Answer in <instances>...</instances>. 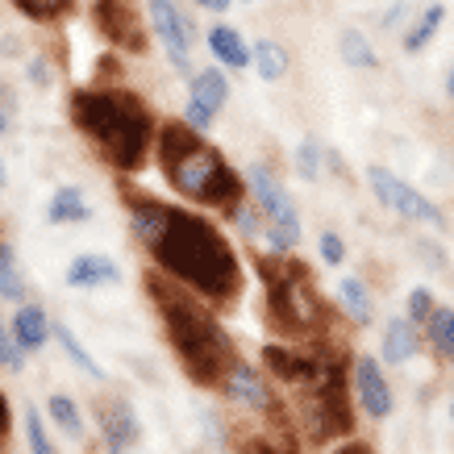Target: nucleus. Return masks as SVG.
<instances>
[{
    "label": "nucleus",
    "mask_w": 454,
    "mask_h": 454,
    "mask_svg": "<svg viewBox=\"0 0 454 454\" xmlns=\"http://www.w3.org/2000/svg\"><path fill=\"white\" fill-rule=\"evenodd\" d=\"M125 208H129V225L138 242L146 247L151 262L196 296H205L213 309L242 301V262H238L234 242L221 234L217 225L192 208L167 205L154 196H138L125 188Z\"/></svg>",
    "instance_id": "f257e3e1"
},
{
    "label": "nucleus",
    "mask_w": 454,
    "mask_h": 454,
    "mask_svg": "<svg viewBox=\"0 0 454 454\" xmlns=\"http://www.w3.org/2000/svg\"><path fill=\"white\" fill-rule=\"evenodd\" d=\"M262 367L271 372L292 404V421L313 446L346 438L355 429V384L346 375V355L330 342L267 346Z\"/></svg>",
    "instance_id": "f03ea898"
},
{
    "label": "nucleus",
    "mask_w": 454,
    "mask_h": 454,
    "mask_svg": "<svg viewBox=\"0 0 454 454\" xmlns=\"http://www.w3.org/2000/svg\"><path fill=\"white\" fill-rule=\"evenodd\" d=\"M142 284H146V301L159 313V325H163L167 342H171L179 372L188 375L196 387L221 392V384L242 363V355H238L230 330L213 317V304L205 296H196L192 288H184L167 271H159V267H151L142 276Z\"/></svg>",
    "instance_id": "7ed1b4c3"
},
{
    "label": "nucleus",
    "mask_w": 454,
    "mask_h": 454,
    "mask_svg": "<svg viewBox=\"0 0 454 454\" xmlns=\"http://www.w3.org/2000/svg\"><path fill=\"white\" fill-rule=\"evenodd\" d=\"M67 113L75 129L100 151V159L117 167L121 176H134L151 159V138H154V113L151 105L129 92V88H75L67 100Z\"/></svg>",
    "instance_id": "20e7f679"
},
{
    "label": "nucleus",
    "mask_w": 454,
    "mask_h": 454,
    "mask_svg": "<svg viewBox=\"0 0 454 454\" xmlns=\"http://www.w3.org/2000/svg\"><path fill=\"white\" fill-rule=\"evenodd\" d=\"M159 167L167 184L192 205L234 213L247 200L250 184H242L234 167L225 163V154L188 121H171L159 129Z\"/></svg>",
    "instance_id": "39448f33"
},
{
    "label": "nucleus",
    "mask_w": 454,
    "mask_h": 454,
    "mask_svg": "<svg viewBox=\"0 0 454 454\" xmlns=\"http://www.w3.org/2000/svg\"><path fill=\"white\" fill-rule=\"evenodd\" d=\"M254 267L267 292V325L292 342H330L333 313L317 292L313 271L292 254H259Z\"/></svg>",
    "instance_id": "423d86ee"
},
{
    "label": "nucleus",
    "mask_w": 454,
    "mask_h": 454,
    "mask_svg": "<svg viewBox=\"0 0 454 454\" xmlns=\"http://www.w3.org/2000/svg\"><path fill=\"white\" fill-rule=\"evenodd\" d=\"M247 184H250L254 205H259L262 217H267V250H271V254H292V250L301 247V238H304L296 200L284 192V184H279V179L271 176L262 163H254L247 171Z\"/></svg>",
    "instance_id": "0eeeda50"
},
{
    "label": "nucleus",
    "mask_w": 454,
    "mask_h": 454,
    "mask_svg": "<svg viewBox=\"0 0 454 454\" xmlns=\"http://www.w3.org/2000/svg\"><path fill=\"white\" fill-rule=\"evenodd\" d=\"M230 454H301L296 421L284 413V404L238 417L230 429Z\"/></svg>",
    "instance_id": "6e6552de"
},
{
    "label": "nucleus",
    "mask_w": 454,
    "mask_h": 454,
    "mask_svg": "<svg viewBox=\"0 0 454 454\" xmlns=\"http://www.w3.org/2000/svg\"><path fill=\"white\" fill-rule=\"evenodd\" d=\"M367 184H372L375 200L384 208H392V213H400L404 221H421V225H446V217H442V208L429 200V196H421L413 188V184H404V179L396 176V171H387V167H372L367 171Z\"/></svg>",
    "instance_id": "1a4fd4ad"
},
{
    "label": "nucleus",
    "mask_w": 454,
    "mask_h": 454,
    "mask_svg": "<svg viewBox=\"0 0 454 454\" xmlns=\"http://www.w3.org/2000/svg\"><path fill=\"white\" fill-rule=\"evenodd\" d=\"M92 21L105 34L109 46L117 51H129V55H146V29H142V17L134 9V0H97L92 4Z\"/></svg>",
    "instance_id": "9d476101"
},
{
    "label": "nucleus",
    "mask_w": 454,
    "mask_h": 454,
    "mask_svg": "<svg viewBox=\"0 0 454 454\" xmlns=\"http://www.w3.org/2000/svg\"><path fill=\"white\" fill-rule=\"evenodd\" d=\"M350 384H355L358 409L372 417V421L392 417V409H396V392H392V384H387L384 363H380V358L358 355L355 363H350Z\"/></svg>",
    "instance_id": "9b49d317"
},
{
    "label": "nucleus",
    "mask_w": 454,
    "mask_h": 454,
    "mask_svg": "<svg viewBox=\"0 0 454 454\" xmlns=\"http://www.w3.org/2000/svg\"><path fill=\"white\" fill-rule=\"evenodd\" d=\"M146 9H151V29L163 42L167 59L179 71H192V26H188V17L179 13L171 0H146Z\"/></svg>",
    "instance_id": "f8f14e48"
},
{
    "label": "nucleus",
    "mask_w": 454,
    "mask_h": 454,
    "mask_svg": "<svg viewBox=\"0 0 454 454\" xmlns=\"http://www.w3.org/2000/svg\"><path fill=\"white\" fill-rule=\"evenodd\" d=\"M97 421H100V438L109 454H129L138 446L142 429H138V413L125 396H100L97 400Z\"/></svg>",
    "instance_id": "ddd939ff"
},
{
    "label": "nucleus",
    "mask_w": 454,
    "mask_h": 454,
    "mask_svg": "<svg viewBox=\"0 0 454 454\" xmlns=\"http://www.w3.org/2000/svg\"><path fill=\"white\" fill-rule=\"evenodd\" d=\"M221 396L230 400L234 409H242V413H262V409H279V396L276 387H271V380H262L254 367H250L247 358L238 363L234 372H230V380L221 384Z\"/></svg>",
    "instance_id": "4468645a"
},
{
    "label": "nucleus",
    "mask_w": 454,
    "mask_h": 454,
    "mask_svg": "<svg viewBox=\"0 0 454 454\" xmlns=\"http://www.w3.org/2000/svg\"><path fill=\"white\" fill-rule=\"evenodd\" d=\"M380 350H384V363H392V367L413 363V358L421 355V325H413L409 317H392V321L384 325V342H380Z\"/></svg>",
    "instance_id": "2eb2a0df"
},
{
    "label": "nucleus",
    "mask_w": 454,
    "mask_h": 454,
    "mask_svg": "<svg viewBox=\"0 0 454 454\" xmlns=\"http://www.w3.org/2000/svg\"><path fill=\"white\" fill-rule=\"evenodd\" d=\"M67 284L71 288H113V284H121V267L105 254H75L67 262Z\"/></svg>",
    "instance_id": "dca6fc26"
},
{
    "label": "nucleus",
    "mask_w": 454,
    "mask_h": 454,
    "mask_svg": "<svg viewBox=\"0 0 454 454\" xmlns=\"http://www.w3.org/2000/svg\"><path fill=\"white\" fill-rule=\"evenodd\" d=\"M13 333H17V342L26 346V355H38L42 346H46V338L55 333V325H51V317L42 313V304H21L13 317Z\"/></svg>",
    "instance_id": "f3484780"
},
{
    "label": "nucleus",
    "mask_w": 454,
    "mask_h": 454,
    "mask_svg": "<svg viewBox=\"0 0 454 454\" xmlns=\"http://www.w3.org/2000/svg\"><path fill=\"white\" fill-rule=\"evenodd\" d=\"M92 217V205H88V196L83 188L75 184H63L55 196H51V205H46V221L51 225H80V221Z\"/></svg>",
    "instance_id": "a211bd4d"
},
{
    "label": "nucleus",
    "mask_w": 454,
    "mask_h": 454,
    "mask_svg": "<svg viewBox=\"0 0 454 454\" xmlns=\"http://www.w3.org/2000/svg\"><path fill=\"white\" fill-rule=\"evenodd\" d=\"M442 21H446V4H426V9L417 13L413 26L404 29V51H409V55H421L429 42L438 38Z\"/></svg>",
    "instance_id": "6ab92c4d"
},
{
    "label": "nucleus",
    "mask_w": 454,
    "mask_h": 454,
    "mask_svg": "<svg viewBox=\"0 0 454 454\" xmlns=\"http://www.w3.org/2000/svg\"><path fill=\"white\" fill-rule=\"evenodd\" d=\"M208 46H213V55L225 63V67H247V63H254V51H250L247 42H242V34L230 26H217L213 34H208Z\"/></svg>",
    "instance_id": "aec40b11"
},
{
    "label": "nucleus",
    "mask_w": 454,
    "mask_h": 454,
    "mask_svg": "<svg viewBox=\"0 0 454 454\" xmlns=\"http://www.w3.org/2000/svg\"><path fill=\"white\" fill-rule=\"evenodd\" d=\"M338 301H342L346 317L355 321V325H367L375 313V301H372V288L363 284L358 276H346L342 284H338Z\"/></svg>",
    "instance_id": "412c9836"
},
{
    "label": "nucleus",
    "mask_w": 454,
    "mask_h": 454,
    "mask_svg": "<svg viewBox=\"0 0 454 454\" xmlns=\"http://www.w3.org/2000/svg\"><path fill=\"white\" fill-rule=\"evenodd\" d=\"M26 292H29V284H26V271H21L13 247H9V242H0V301L21 304L26 301Z\"/></svg>",
    "instance_id": "4be33fe9"
},
{
    "label": "nucleus",
    "mask_w": 454,
    "mask_h": 454,
    "mask_svg": "<svg viewBox=\"0 0 454 454\" xmlns=\"http://www.w3.org/2000/svg\"><path fill=\"white\" fill-rule=\"evenodd\" d=\"M338 51H342V59L350 63V67H358V71L380 67V55L372 51V38H367L363 29H342V38H338Z\"/></svg>",
    "instance_id": "5701e85b"
},
{
    "label": "nucleus",
    "mask_w": 454,
    "mask_h": 454,
    "mask_svg": "<svg viewBox=\"0 0 454 454\" xmlns=\"http://www.w3.org/2000/svg\"><path fill=\"white\" fill-rule=\"evenodd\" d=\"M192 100H200V105H208V109L217 113L221 105L230 100V83H225V75H221L217 67L196 71L192 75Z\"/></svg>",
    "instance_id": "b1692460"
},
{
    "label": "nucleus",
    "mask_w": 454,
    "mask_h": 454,
    "mask_svg": "<svg viewBox=\"0 0 454 454\" xmlns=\"http://www.w3.org/2000/svg\"><path fill=\"white\" fill-rule=\"evenodd\" d=\"M426 333H429V346H434L442 358L454 363V309L450 304H438V309H434V317L426 321Z\"/></svg>",
    "instance_id": "393cba45"
},
{
    "label": "nucleus",
    "mask_w": 454,
    "mask_h": 454,
    "mask_svg": "<svg viewBox=\"0 0 454 454\" xmlns=\"http://www.w3.org/2000/svg\"><path fill=\"white\" fill-rule=\"evenodd\" d=\"M250 51H254V67H259L262 80H284V75H288V51H284L279 42L262 38V42H254Z\"/></svg>",
    "instance_id": "a878e982"
},
{
    "label": "nucleus",
    "mask_w": 454,
    "mask_h": 454,
    "mask_svg": "<svg viewBox=\"0 0 454 454\" xmlns=\"http://www.w3.org/2000/svg\"><path fill=\"white\" fill-rule=\"evenodd\" d=\"M55 342L63 346V350H67V358L75 363V367H80L83 375H92V380H105L100 363H97L92 355H88V350H83V342L75 338V333H71V325H63V321H59V325H55Z\"/></svg>",
    "instance_id": "bb28decb"
},
{
    "label": "nucleus",
    "mask_w": 454,
    "mask_h": 454,
    "mask_svg": "<svg viewBox=\"0 0 454 454\" xmlns=\"http://www.w3.org/2000/svg\"><path fill=\"white\" fill-rule=\"evenodd\" d=\"M46 413H51V421H55L67 438H80L83 434V417H80V404L71 396H63V392H55V396L46 400Z\"/></svg>",
    "instance_id": "cd10ccee"
},
{
    "label": "nucleus",
    "mask_w": 454,
    "mask_h": 454,
    "mask_svg": "<svg viewBox=\"0 0 454 454\" xmlns=\"http://www.w3.org/2000/svg\"><path fill=\"white\" fill-rule=\"evenodd\" d=\"M13 4L34 21H63L75 9V0H13Z\"/></svg>",
    "instance_id": "c85d7f7f"
},
{
    "label": "nucleus",
    "mask_w": 454,
    "mask_h": 454,
    "mask_svg": "<svg viewBox=\"0 0 454 454\" xmlns=\"http://www.w3.org/2000/svg\"><path fill=\"white\" fill-rule=\"evenodd\" d=\"M0 367L4 372H26V346L17 342L13 325H4V317H0Z\"/></svg>",
    "instance_id": "c756f323"
},
{
    "label": "nucleus",
    "mask_w": 454,
    "mask_h": 454,
    "mask_svg": "<svg viewBox=\"0 0 454 454\" xmlns=\"http://www.w3.org/2000/svg\"><path fill=\"white\" fill-rule=\"evenodd\" d=\"M26 446H29V454H59L55 442H51V434H46V426H42L38 404H29L26 409Z\"/></svg>",
    "instance_id": "7c9ffc66"
},
{
    "label": "nucleus",
    "mask_w": 454,
    "mask_h": 454,
    "mask_svg": "<svg viewBox=\"0 0 454 454\" xmlns=\"http://www.w3.org/2000/svg\"><path fill=\"white\" fill-rule=\"evenodd\" d=\"M434 309H438V301H434V292L429 288H413L409 292V301H404V317H409L413 325H426L429 317H434Z\"/></svg>",
    "instance_id": "2f4dec72"
},
{
    "label": "nucleus",
    "mask_w": 454,
    "mask_h": 454,
    "mask_svg": "<svg viewBox=\"0 0 454 454\" xmlns=\"http://www.w3.org/2000/svg\"><path fill=\"white\" fill-rule=\"evenodd\" d=\"M321 159H325V146L301 142V151H296V171H301L309 184H317V179H321Z\"/></svg>",
    "instance_id": "473e14b6"
},
{
    "label": "nucleus",
    "mask_w": 454,
    "mask_h": 454,
    "mask_svg": "<svg viewBox=\"0 0 454 454\" xmlns=\"http://www.w3.org/2000/svg\"><path fill=\"white\" fill-rule=\"evenodd\" d=\"M230 217H234V225L242 230V238H259V230H262V225H259L262 208L259 205H247V200H242V205H238Z\"/></svg>",
    "instance_id": "72a5a7b5"
},
{
    "label": "nucleus",
    "mask_w": 454,
    "mask_h": 454,
    "mask_svg": "<svg viewBox=\"0 0 454 454\" xmlns=\"http://www.w3.org/2000/svg\"><path fill=\"white\" fill-rule=\"evenodd\" d=\"M317 247H321V259L330 262V267H338V262H346V242H342V238H338V234H333V230H325Z\"/></svg>",
    "instance_id": "f704fd0d"
},
{
    "label": "nucleus",
    "mask_w": 454,
    "mask_h": 454,
    "mask_svg": "<svg viewBox=\"0 0 454 454\" xmlns=\"http://www.w3.org/2000/svg\"><path fill=\"white\" fill-rule=\"evenodd\" d=\"M184 121L192 125V129H208L213 125V109L208 105H200V100L188 97V109H184Z\"/></svg>",
    "instance_id": "c9c22d12"
},
{
    "label": "nucleus",
    "mask_w": 454,
    "mask_h": 454,
    "mask_svg": "<svg viewBox=\"0 0 454 454\" xmlns=\"http://www.w3.org/2000/svg\"><path fill=\"white\" fill-rule=\"evenodd\" d=\"M9 434H13V417H9V396L0 392V454L9 450Z\"/></svg>",
    "instance_id": "e433bc0d"
},
{
    "label": "nucleus",
    "mask_w": 454,
    "mask_h": 454,
    "mask_svg": "<svg viewBox=\"0 0 454 454\" xmlns=\"http://www.w3.org/2000/svg\"><path fill=\"white\" fill-rule=\"evenodd\" d=\"M417 250H421V259H426L429 267H446V254H442V247H438V242H421V247H417Z\"/></svg>",
    "instance_id": "4c0bfd02"
},
{
    "label": "nucleus",
    "mask_w": 454,
    "mask_h": 454,
    "mask_svg": "<svg viewBox=\"0 0 454 454\" xmlns=\"http://www.w3.org/2000/svg\"><path fill=\"white\" fill-rule=\"evenodd\" d=\"M404 13H409V0H396V4H392V9L384 13V21H380V26H384V29H396Z\"/></svg>",
    "instance_id": "58836bf2"
},
{
    "label": "nucleus",
    "mask_w": 454,
    "mask_h": 454,
    "mask_svg": "<svg viewBox=\"0 0 454 454\" xmlns=\"http://www.w3.org/2000/svg\"><path fill=\"white\" fill-rule=\"evenodd\" d=\"M29 80L38 83V88H46V83H51V67H46L42 59H34V63H29Z\"/></svg>",
    "instance_id": "ea45409f"
},
{
    "label": "nucleus",
    "mask_w": 454,
    "mask_h": 454,
    "mask_svg": "<svg viewBox=\"0 0 454 454\" xmlns=\"http://www.w3.org/2000/svg\"><path fill=\"white\" fill-rule=\"evenodd\" d=\"M333 454H375L372 446H363V442H346V446H338Z\"/></svg>",
    "instance_id": "a19ab883"
},
{
    "label": "nucleus",
    "mask_w": 454,
    "mask_h": 454,
    "mask_svg": "<svg viewBox=\"0 0 454 454\" xmlns=\"http://www.w3.org/2000/svg\"><path fill=\"white\" fill-rule=\"evenodd\" d=\"M200 9H208V13H225L230 9V0H196Z\"/></svg>",
    "instance_id": "79ce46f5"
},
{
    "label": "nucleus",
    "mask_w": 454,
    "mask_h": 454,
    "mask_svg": "<svg viewBox=\"0 0 454 454\" xmlns=\"http://www.w3.org/2000/svg\"><path fill=\"white\" fill-rule=\"evenodd\" d=\"M446 97L454 100V63H450V71H446Z\"/></svg>",
    "instance_id": "37998d69"
},
{
    "label": "nucleus",
    "mask_w": 454,
    "mask_h": 454,
    "mask_svg": "<svg viewBox=\"0 0 454 454\" xmlns=\"http://www.w3.org/2000/svg\"><path fill=\"white\" fill-rule=\"evenodd\" d=\"M4 129H9V117H4V109H0V138H4Z\"/></svg>",
    "instance_id": "c03bdc74"
},
{
    "label": "nucleus",
    "mask_w": 454,
    "mask_h": 454,
    "mask_svg": "<svg viewBox=\"0 0 454 454\" xmlns=\"http://www.w3.org/2000/svg\"><path fill=\"white\" fill-rule=\"evenodd\" d=\"M4 179H9V176H4V167H0V188H4Z\"/></svg>",
    "instance_id": "a18cd8bd"
},
{
    "label": "nucleus",
    "mask_w": 454,
    "mask_h": 454,
    "mask_svg": "<svg viewBox=\"0 0 454 454\" xmlns=\"http://www.w3.org/2000/svg\"><path fill=\"white\" fill-rule=\"evenodd\" d=\"M450 417H454V400H450Z\"/></svg>",
    "instance_id": "49530a36"
}]
</instances>
